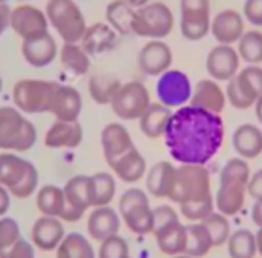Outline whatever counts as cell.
I'll list each match as a JSON object with an SVG mask.
<instances>
[{
	"instance_id": "cell-24",
	"label": "cell",
	"mask_w": 262,
	"mask_h": 258,
	"mask_svg": "<svg viewBox=\"0 0 262 258\" xmlns=\"http://www.w3.org/2000/svg\"><path fill=\"white\" fill-rule=\"evenodd\" d=\"M210 31L219 45H232L241 40L244 34V22L243 16L235 9H225L214 16L210 24Z\"/></svg>"
},
{
	"instance_id": "cell-34",
	"label": "cell",
	"mask_w": 262,
	"mask_h": 258,
	"mask_svg": "<svg viewBox=\"0 0 262 258\" xmlns=\"http://www.w3.org/2000/svg\"><path fill=\"white\" fill-rule=\"evenodd\" d=\"M137 9L129 6L126 0H113L106 8V20L115 31L120 34L133 33V20H135Z\"/></svg>"
},
{
	"instance_id": "cell-43",
	"label": "cell",
	"mask_w": 262,
	"mask_h": 258,
	"mask_svg": "<svg viewBox=\"0 0 262 258\" xmlns=\"http://www.w3.org/2000/svg\"><path fill=\"white\" fill-rule=\"evenodd\" d=\"M214 208H215V201L214 196H212L207 197V199L194 201V203L180 204V215H183L190 222H203L208 215L214 214Z\"/></svg>"
},
{
	"instance_id": "cell-32",
	"label": "cell",
	"mask_w": 262,
	"mask_h": 258,
	"mask_svg": "<svg viewBox=\"0 0 262 258\" xmlns=\"http://www.w3.org/2000/svg\"><path fill=\"white\" fill-rule=\"evenodd\" d=\"M36 208L41 215L56 217L63 221V215H65L67 210V199H65V192H63V186L43 185L41 189H38Z\"/></svg>"
},
{
	"instance_id": "cell-13",
	"label": "cell",
	"mask_w": 262,
	"mask_h": 258,
	"mask_svg": "<svg viewBox=\"0 0 262 258\" xmlns=\"http://www.w3.org/2000/svg\"><path fill=\"white\" fill-rule=\"evenodd\" d=\"M192 84L185 72L176 68H169L157 81V95L158 101L167 108H182L190 102L192 97Z\"/></svg>"
},
{
	"instance_id": "cell-55",
	"label": "cell",
	"mask_w": 262,
	"mask_h": 258,
	"mask_svg": "<svg viewBox=\"0 0 262 258\" xmlns=\"http://www.w3.org/2000/svg\"><path fill=\"white\" fill-rule=\"evenodd\" d=\"M171 258H192V256H189V254H178V256H171Z\"/></svg>"
},
{
	"instance_id": "cell-26",
	"label": "cell",
	"mask_w": 262,
	"mask_h": 258,
	"mask_svg": "<svg viewBox=\"0 0 262 258\" xmlns=\"http://www.w3.org/2000/svg\"><path fill=\"white\" fill-rule=\"evenodd\" d=\"M43 142L49 149H76L83 142V127L79 122L56 120L45 133Z\"/></svg>"
},
{
	"instance_id": "cell-11",
	"label": "cell",
	"mask_w": 262,
	"mask_h": 258,
	"mask_svg": "<svg viewBox=\"0 0 262 258\" xmlns=\"http://www.w3.org/2000/svg\"><path fill=\"white\" fill-rule=\"evenodd\" d=\"M151 104L149 90L140 81L122 83L112 101V111L120 120H137Z\"/></svg>"
},
{
	"instance_id": "cell-42",
	"label": "cell",
	"mask_w": 262,
	"mask_h": 258,
	"mask_svg": "<svg viewBox=\"0 0 262 258\" xmlns=\"http://www.w3.org/2000/svg\"><path fill=\"white\" fill-rule=\"evenodd\" d=\"M205 228L208 229L212 237V242H214V247H219L223 244L228 242L230 235H232V228H230L228 217H225L219 212H214L212 215H208L207 219L203 221Z\"/></svg>"
},
{
	"instance_id": "cell-47",
	"label": "cell",
	"mask_w": 262,
	"mask_h": 258,
	"mask_svg": "<svg viewBox=\"0 0 262 258\" xmlns=\"http://www.w3.org/2000/svg\"><path fill=\"white\" fill-rule=\"evenodd\" d=\"M244 16L250 24L262 26V0H246L244 2Z\"/></svg>"
},
{
	"instance_id": "cell-20",
	"label": "cell",
	"mask_w": 262,
	"mask_h": 258,
	"mask_svg": "<svg viewBox=\"0 0 262 258\" xmlns=\"http://www.w3.org/2000/svg\"><path fill=\"white\" fill-rule=\"evenodd\" d=\"M101 147L106 161L110 163V161L117 160L119 156L133 149L135 144H133V138H131L129 131L126 129L124 124L110 122L101 131Z\"/></svg>"
},
{
	"instance_id": "cell-39",
	"label": "cell",
	"mask_w": 262,
	"mask_h": 258,
	"mask_svg": "<svg viewBox=\"0 0 262 258\" xmlns=\"http://www.w3.org/2000/svg\"><path fill=\"white\" fill-rule=\"evenodd\" d=\"M228 254L230 258H255L258 253L257 249V237L250 229H235L230 235L228 242Z\"/></svg>"
},
{
	"instance_id": "cell-14",
	"label": "cell",
	"mask_w": 262,
	"mask_h": 258,
	"mask_svg": "<svg viewBox=\"0 0 262 258\" xmlns=\"http://www.w3.org/2000/svg\"><path fill=\"white\" fill-rule=\"evenodd\" d=\"M67 199V210L63 222H77L88 208H94L92 199V178L90 176H74L63 186Z\"/></svg>"
},
{
	"instance_id": "cell-54",
	"label": "cell",
	"mask_w": 262,
	"mask_h": 258,
	"mask_svg": "<svg viewBox=\"0 0 262 258\" xmlns=\"http://www.w3.org/2000/svg\"><path fill=\"white\" fill-rule=\"evenodd\" d=\"M255 237H257V249H258V253H260V256H262V228H258V233Z\"/></svg>"
},
{
	"instance_id": "cell-6",
	"label": "cell",
	"mask_w": 262,
	"mask_h": 258,
	"mask_svg": "<svg viewBox=\"0 0 262 258\" xmlns=\"http://www.w3.org/2000/svg\"><path fill=\"white\" fill-rule=\"evenodd\" d=\"M212 197L210 174L205 165H180L176 167L174 183H172L169 201L176 204L194 203Z\"/></svg>"
},
{
	"instance_id": "cell-53",
	"label": "cell",
	"mask_w": 262,
	"mask_h": 258,
	"mask_svg": "<svg viewBox=\"0 0 262 258\" xmlns=\"http://www.w3.org/2000/svg\"><path fill=\"white\" fill-rule=\"evenodd\" d=\"M255 113H257V119H258V122L262 124V97L258 99L257 102H255Z\"/></svg>"
},
{
	"instance_id": "cell-44",
	"label": "cell",
	"mask_w": 262,
	"mask_h": 258,
	"mask_svg": "<svg viewBox=\"0 0 262 258\" xmlns=\"http://www.w3.org/2000/svg\"><path fill=\"white\" fill-rule=\"evenodd\" d=\"M97 258H131L126 239L120 235H113L99 242Z\"/></svg>"
},
{
	"instance_id": "cell-52",
	"label": "cell",
	"mask_w": 262,
	"mask_h": 258,
	"mask_svg": "<svg viewBox=\"0 0 262 258\" xmlns=\"http://www.w3.org/2000/svg\"><path fill=\"white\" fill-rule=\"evenodd\" d=\"M126 2L129 6H133L135 9H140V8H144V6L149 4V0H126Z\"/></svg>"
},
{
	"instance_id": "cell-23",
	"label": "cell",
	"mask_w": 262,
	"mask_h": 258,
	"mask_svg": "<svg viewBox=\"0 0 262 258\" xmlns=\"http://www.w3.org/2000/svg\"><path fill=\"white\" fill-rule=\"evenodd\" d=\"M81 111H83V97H81V93L74 86H67V84L59 83L51 108V113L56 116V120L77 122Z\"/></svg>"
},
{
	"instance_id": "cell-45",
	"label": "cell",
	"mask_w": 262,
	"mask_h": 258,
	"mask_svg": "<svg viewBox=\"0 0 262 258\" xmlns=\"http://www.w3.org/2000/svg\"><path fill=\"white\" fill-rule=\"evenodd\" d=\"M153 210H155V229L164 228V226L180 221L178 212L171 204H160V206L153 208Z\"/></svg>"
},
{
	"instance_id": "cell-10",
	"label": "cell",
	"mask_w": 262,
	"mask_h": 258,
	"mask_svg": "<svg viewBox=\"0 0 262 258\" xmlns=\"http://www.w3.org/2000/svg\"><path fill=\"white\" fill-rule=\"evenodd\" d=\"M174 16L167 4L164 2H149L144 8L137 9L133 20V33L151 40H162L172 31Z\"/></svg>"
},
{
	"instance_id": "cell-48",
	"label": "cell",
	"mask_w": 262,
	"mask_h": 258,
	"mask_svg": "<svg viewBox=\"0 0 262 258\" xmlns=\"http://www.w3.org/2000/svg\"><path fill=\"white\" fill-rule=\"evenodd\" d=\"M248 194L255 201L262 199V169H258L257 172L251 174L250 181H248Z\"/></svg>"
},
{
	"instance_id": "cell-18",
	"label": "cell",
	"mask_w": 262,
	"mask_h": 258,
	"mask_svg": "<svg viewBox=\"0 0 262 258\" xmlns=\"http://www.w3.org/2000/svg\"><path fill=\"white\" fill-rule=\"evenodd\" d=\"M172 65V51L162 40H151L139 52V66L146 76H162Z\"/></svg>"
},
{
	"instance_id": "cell-21",
	"label": "cell",
	"mask_w": 262,
	"mask_h": 258,
	"mask_svg": "<svg viewBox=\"0 0 262 258\" xmlns=\"http://www.w3.org/2000/svg\"><path fill=\"white\" fill-rule=\"evenodd\" d=\"M22 56L31 66L43 68L51 65L58 56V45L51 33H45L41 36L31 38L22 41Z\"/></svg>"
},
{
	"instance_id": "cell-5",
	"label": "cell",
	"mask_w": 262,
	"mask_h": 258,
	"mask_svg": "<svg viewBox=\"0 0 262 258\" xmlns=\"http://www.w3.org/2000/svg\"><path fill=\"white\" fill-rule=\"evenodd\" d=\"M119 215L126 228L135 235H149L155 231V210L151 208L149 196L142 189L131 186L124 190L119 199Z\"/></svg>"
},
{
	"instance_id": "cell-22",
	"label": "cell",
	"mask_w": 262,
	"mask_h": 258,
	"mask_svg": "<svg viewBox=\"0 0 262 258\" xmlns=\"http://www.w3.org/2000/svg\"><path fill=\"white\" fill-rule=\"evenodd\" d=\"M108 165L112 169L113 176H117L120 181L129 183V185L139 183L147 174V161L137 147L127 151L126 154L119 156L117 160L110 161Z\"/></svg>"
},
{
	"instance_id": "cell-50",
	"label": "cell",
	"mask_w": 262,
	"mask_h": 258,
	"mask_svg": "<svg viewBox=\"0 0 262 258\" xmlns=\"http://www.w3.org/2000/svg\"><path fill=\"white\" fill-rule=\"evenodd\" d=\"M9 16H11V9L6 2H0V36L4 34V31L9 26Z\"/></svg>"
},
{
	"instance_id": "cell-46",
	"label": "cell",
	"mask_w": 262,
	"mask_h": 258,
	"mask_svg": "<svg viewBox=\"0 0 262 258\" xmlns=\"http://www.w3.org/2000/svg\"><path fill=\"white\" fill-rule=\"evenodd\" d=\"M8 258H36V247L31 240L20 239L9 251Z\"/></svg>"
},
{
	"instance_id": "cell-25",
	"label": "cell",
	"mask_w": 262,
	"mask_h": 258,
	"mask_svg": "<svg viewBox=\"0 0 262 258\" xmlns=\"http://www.w3.org/2000/svg\"><path fill=\"white\" fill-rule=\"evenodd\" d=\"M226 104V93L223 88L214 79H201L192 90V97H190V106H196L205 111L219 113L225 109Z\"/></svg>"
},
{
	"instance_id": "cell-28",
	"label": "cell",
	"mask_w": 262,
	"mask_h": 258,
	"mask_svg": "<svg viewBox=\"0 0 262 258\" xmlns=\"http://www.w3.org/2000/svg\"><path fill=\"white\" fill-rule=\"evenodd\" d=\"M176 167L171 161H158L151 169H147L146 174V190L153 197L158 199H169L172 183H174Z\"/></svg>"
},
{
	"instance_id": "cell-56",
	"label": "cell",
	"mask_w": 262,
	"mask_h": 258,
	"mask_svg": "<svg viewBox=\"0 0 262 258\" xmlns=\"http://www.w3.org/2000/svg\"><path fill=\"white\" fill-rule=\"evenodd\" d=\"M2 88H4V83H2V77H0V93H2Z\"/></svg>"
},
{
	"instance_id": "cell-36",
	"label": "cell",
	"mask_w": 262,
	"mask_h": 258,
	"mask_svg": "<svg viewBox=\"0 0 262 258\" xmlns=\"http://www.w3.org/2000/svg\"><path fill=\"white\" fill-rule=\"evenodd\" d=\"M120 84L122 83L117 77L108 76V74H97V76H92L88 81V91L97 104H112Z\"/></svg>"
},
{
	"instance_id": "cell-33",
	"label": "cell",
	"mask_w": 262,
	"mask_h": 258,
	"mask_svg": "<svg viewBox=\"0 0 262 258\" xmlns=\"http://www.w3.org/2000/svg\"><path fill=\"white\" fill-rule=\"evenodd\" d=\"M56 258H97V251L83 233L70 231L56 249Z\"/></svg>"
},
{
	"instance_id": "cell-19",
	"label": "cell",
	"mask_w": 262,
	"mask_h": 258,
	"mask_svg": "<svg viewBox=\"0 0 262 258\" xmlns=\"http://www.w3.org/2000/svg\"><path fill=\"white\" fill-rule=\"evenodd\" d=\"M120 224H122V219H120L119 212L112 206H97L92 208L90 215L86 219V231L97 242H102L104 239L113 235H119Z\"/></svg>"
},
{
	"instance_id": "cell-41",
	"label": "cell",
	"mask_w": 262,
	"mask_h": 258,
	"mask_svg": "<svg viewBox=\"0 0 262 258\" xmlns=\"http://www.w3.org/2000/svg\"><path fill=\"white\" fill-rule=\"evenodd\" d=\"M20 239H22V231H20L18 221L9 215L0 217V258H8L9 251Z\"/></svg>"
},
{
	"instance_id": "cell-31",
	"label": "cell",
	"mask_w": 262,
	"mask_h": 258,
	"mask_svg": "<svg viewBox=\"0 0 262 258\" xmlns=\"http://www.w3.org/2000/svg\"><path fill=\"white\" fill-rule=\"evenodd\" d=\"M117 33L110 24H94L86 29L83 40H81V47L88 52V56L101 54L104 51L115 45Z\"/></svg>"
},
{
	"instance_id": "cell-16",
	"label": "cell",
	"mask_w": 262,
	"mask_h": 258,
	"mask_svg": "<svg viewBox=\"0 0 262 258\" xmlns=\"http://www.w3.org/2000/svg\"><path fill=\"white\" fill-rule=\"evenodd\" d=\"M65 235V226L61 219L47 217V215L38 217L31 228V242L34 244L36 249L45 251V253L58 249Z\"/></svg>"
},
{
	"instance_id": "cell-38",
	"label": "cell",
	"mask_w": 262,
	"mask_h": 258,
	"mask_svg": "<svg viewBox=\"0 0 262 258\" xmlns=\"http://www.w3.org/2000/svg\"><path fill=\"white\" fill-rule=\"evenodd\" d=\"M92 178V199L94 208L110 206L117 194V181L110 172H95Z\"/></svg>"
},
{
	"instance_id": "cell-27",
	"label": "cell",
	"mask_w": 262,
	"mask_h": 258,
	"mask_svg": "<svg viewBox=\"0 0 262 258\" xmlns=\"http://www.w3.org/2000/svg\"><path fill=\"white\" fill-rule=\"evenodd\" d=\"M232 146L243 160L258 158L262 154V129L255 124H243L233 131Z\"/></svg>"
},
{
	"instance_id": "cell-1",
	"label": "cell",
	"mask_w": 262,
	"mask_h": 258,
	"mask_svg": "<svg viewBox=\"0 0 262 258\" xmlns=\"http://www.w3.org/2000/svg\"><path fill=\"white\" fill-rule=\"evenodd\" d=\"M225 126L219 115L196 106H182L165 129V147L180 165H205L221 149Z\"/></svg>"
},
{
	"instance_id": "cell-2",
	"label": "cell",
	"mask_w": 262,
	"mask_h": 258,
	"mask_svg": "<svg viewBox=\"0 0 262 258\" xmlns=\"http://www.w3.org/2000/svg\"><path fill=\"white\" fill-rule=\"evenodd\" d=\"M250 165L243 158H230L221 169L219 189L215 192V208L225 217L237 215L244 206L250 181Z\"/></svg>"
},
{
	"instance_id": "cell-4",
	"label": "cell",
	"mask_w": 262,
	"mask_h": 258,
	"mask_svg": "<svg viewBox=\"0 0 262 258\" xmlns=\"http://www.w3.org/2000/svg\"><path fill=\"white\" fill-rule=\"evenodd\" d=\"M36 138L34 124L16 106L0 108V149L6 153H26L33 149Z\"/></svg>"
},
{
	"instance_id": "cell-3",
	"label": "cell",
	"mask_w": 262,
	"mask_h": 258,
	"mask_svg": "<svg viewBox=\"0 0 262 258\" xmlns=\"http://www.w3.org/2000/svg\"><path fill=\"white\" fill-rule=\"evenodd\" d=\"M38 169L16 153H0V185L11 192L15 199H27L38 192Z\"/></svg>"
},
{
	"instance_id": "cell-37",
	"label": "cell",
	"mask_w": 262,
	"mask_h": 258,
	"mask_svg": "<svg viewBox=\"0 0 262 258\" xmlns=\"http://www.w3.org/2000/svg\"><path fill=\"white\" fill-rule=\"evenodd\" d=\"M61 65L74 76H84L90 68V56L79 43H65L59 51Z\"/></svg>"
},
{
	"instance_id": "cell-49",
	"label": "cell",
	"mask_w": 262,
	"mask_h": 258,
	"mask_svg": "<svg viewBox=\"0 0 262 258\" xmlns=\"http://www.w3.org/2000/svg\"><path fill=\"white\" fill-rule=\"evenodd\" d=\"M11 199H13L11 192L4 185H0V217L8 215L9 208H11Z\"/></svg>"
},
{
	"instance_id": "cell-15",
	"label": "cell",
	"mask_w": 262,
	"mask_h": 258,
	"mask_svg": "<svg viewBox=\"0 0 262 258\" xmlns=\"http://www.w3.org/2000/svg\"><path fill=\"white\" fill-rule=\"evenodd\" d=\"M9 26L24 40H31V38H36L49 33L47 15L40 8L31 4H20L15 9H11Z\"/></svg>"
},
{
	"instance_id": "cell-17",
	"label": "cell",
	"mask_w": 262,
	"mask_h": 258,
	"mask_svg": "<svg viewBox=\"0 0 262 258\" xmlns=\"http://www.w3.org/2000/svg\"><path fill=\"white\" fill-rule=\"evenodd\" d=\"M239 52L232 45H217L207 56V72L214 81H230L239 72Z\"/></svg>"
},
{
	"instance_id": "cell-8",
	"label": "cell",
	"mask_w": 262,
	"mask_h": 258,
	"mask_svg": "<svg viewBox=\"0 0 262 258\" xmlns=\"http://www.w3.org/2000/svg\"><path fill=\"white\" fill-rule=\"evenodd\" d=\"M59 83L47 79H20L13 86V102L22 113H51Z\"/></svg>"
},
{
	"instance_id": "cell-35",
	"label": "cell",
	"mask_w": 262,
	"mask_h": 258,
	"mask_svg": "<svg viewBox=\"0 0 262 258\" xmlns=\"http://www.w3.org/2000/svg\"><path fill=\"white\" fill-rule=\"evenodd\" d=\"M214 247L212 237L203 222H190L187 226V246L185 254L192 258H201L208 254V251Z\"/></svg>"
},
{
	"instance_id": "cell-51",
	"label": "cell",
	"mask_w": 262,
	"mask_h": 258,
	"mask_svg": "<svg viewBox=\"0 0 262 258\" xmlns=\"http://www.w3.org/2000/svg\"><path fill=\"white\" fill-rule=\"evenodd\" d=\"M251 221L255 222V226L262 228V199H257L251 208Z\"/></svg>"
},
{
	"instance_id": "cell-12",
	"label": "cell",
	"mask_w": 262,
	"mask_h": 258,
	"mask_svg": "<svg viewBox=\"0 0 262 258\" xmlns=\"http://www.w3.org/2000/svg\"><path fill=\"white\" fill-rule=\"evenodd\" d=\"M180 29L190 41H198L210 31V0H180Z\"/></svg>"
},
{
	"instance_id": "cell-9",
	"label": "cell",
	"mask_w": 262,
	"mask_h": 258,
	"mask_svg": "<svg viewBox=\"0 0 262 258\" xmlns=\"http://www.w3.org/2000/svg\"><path fill=\"white\" fill-rule=\"evenodd\" d=\"M226 101L237 109H246L262 97V68L248 65L237 72L226 86Z\"/></svg>"
},
{
	"instance_id": "cell-40",
	"label": "cell",
	"mask_w": 262,
	"mask_h": 258,
	"mask_svg": "<svg viewBox=\"0 0 262 258\" xmlns=\"http://www.w3.org/2000/svg\"><path fill=\"white\" fill-rule=\"evenodd\" d=\"M239 58L250 65H257L262 61V33L260 31H246L239 40Z\"/></svg>"
},
{
	"instance_id": "cell-7",
	"label": "cell",
	"mask_w": 262,
	"mask_h": 258,
	"mask_svg": "<svg viewBox=\"0 0 262 258\" xmlns=\"http://www.w3.org/2000/svg\"><path fill=\"white\" fill-rule=\"evenodd\" d=\"M45 15L65 43H77L83 40L88 26L76 0H49Z\"/></svg>"
},
{
	"instance_id": "cell-30",
	"label": "cell",
	"mask_w": 262,
	"mask_h": 258,
	"mask_svg": "<svg viewBox=\"0 0 262 258\" xmlns=\"http://www.w3.org/2000/svg\"><path fill=\"white\" fill-rule=\"evenodd\" d=\"M172 116L171 108L164 106L162 102H151L149 108L144 111V115L139 119L140 131L147 136V138H160L165 135L167 124Z\"/></svg>"
},
{
	"instance_id": "cell-29",
	"label": "cell",
	"mask_w": 262,
	"mask_h": 258,
	"mask_svg": "<svg viewBox=\"0 0 262 258\" xmlns=\"http://www.w3.org/2000/svg\"><path fill=\"white\" fill-rule=\"evenodd\" d=\"M155 239H157L158 249L167 256H178V254H185L187 246V226L182 222H172L164 228H158L153 231Z\"/></svg>"
},
{
	"instance_id": "cell-57",
	"label": "cell",
	"mask_w": 262,
	"mask_h": 258,
	"mask_svg": "<svg viewBox=\"0 0 262 258\" xmlns=\"http://www.w3.org/2000/svg\"><path fill=\"white\" fill-rule=\"evenodd\" d=\"M0 2H8V0H0Z\"/></svg>"
}]
</instances>
